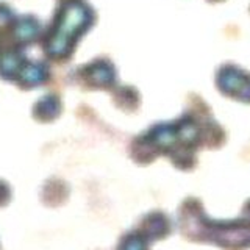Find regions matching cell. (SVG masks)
I'll return each instance as SVG.
<instances>
[{
  "label": "cell",
  "instance_id": "cell-2",
  "mask_svg": "<svg viewBox=\"0 0 250 250\" xmlns=\"http://www.w3.org/2000/svg\"><path fill=\"white\" fill-rule=\"evenodd\" d=\"M116 250H148V239L138 229L130 230L122 234Z\"/></svg>",
  "mask_w": 250,
  "mask_h": 250
},
{
  "label": "cell",
  "instance_id": "cell-3",
  "mask_svg": "<svg viewBox=\"0 0 250 250\" xmlns=\"http://www.w3.org/2000/svg\"><path fill=\"white\" fill-rule=\"evenodd\" d=\"M11 200V189L5 182L0 180V208L6 207Z\"/></svg>",
  "mask_w": 250,
  "mask_h": 250
},
{
  "label": "cell",
  "instance_id": "cell-1",
  "mask_svg": "<svg viewBox=\"0 0 250 250\" xmlns=\"http://www.w3.org/2000/svg\"><path fill=\"white\" fill-rule=\"evenodd\" d=\"M170 222L163 213H150L139 222L138 230L144 234L148 241L166 238L170 233Z\"/></svg>",
  "mask_w": 250,
  "mask_h": 250
}]
</instances>
